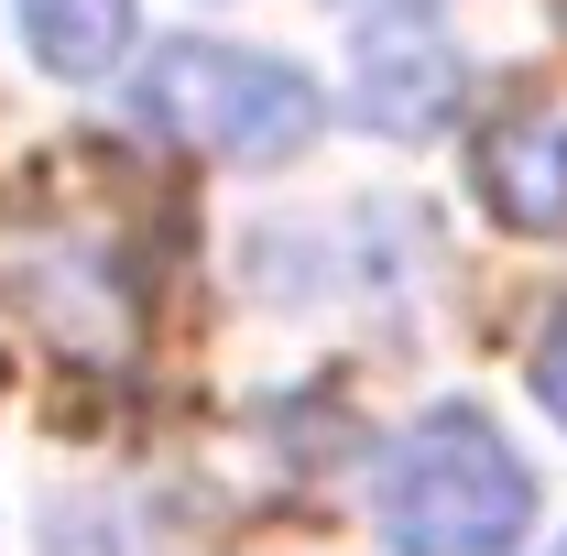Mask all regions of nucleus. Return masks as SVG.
<instances>
[{
    "label": "nucleus",
    "mask_w": 567,
    "mask_h": 556,
    "mask_svg": "<svg viewBox=\"0 0 567 556\" xmlns=\"http://www.w3.org/2000/svg\"><path fill=\"white\" fill-rule=\"evenodd\" d=\"M470 175H481V197H492L502 229H524V240L567 229V110H546V99L502 110L492 132H481V153H470Z\"/></svg>",
    "instance_id": "7ed1b4c3"
},
{
    "label": "nucleus",
    "mask_w": 567,
    "mask_h": 556,
    "mask_svg": "<svg viewBox=\"0 0 567 556\" xmlns=\"http://www.w3.org/2000/svg\"><path fill=\"white\" fill-rule=\"evenodd\" d=\"M557 556H567V546H557Z\"/></svg>",
    "instance_id": "1a4fd4ad"
},
{
    "label": "nucleus",
    "mask_w": 567,
    "mask_h": 556,
    "mask_svg": "<svg viewBox=\"0 0 567 556\" xmlns=\"http://www.w3.org/2000/svg\"><path fill=\"white\" fill-rule=\"evenodd\" d=\"M535 524V470L513 459L481 404H436V415L382 459V535L393 556H513Z\"/></svg>",
    "instance_id": "f257e3e1"
},
{
    "label": "nucleus",
    "mask_w": 567,
    "mask_h": 556,
    "mask_svg": "<svg viewBox=\"0 0 567 556\" xmlns=\"http://www.w3.org/2000/svg\"><path fill=\"white\" fill-rule=\"evenodd\" d=\"M524 371H535V404L567 425V306L546 317V328H535V360H524Z\"/></svg>",
    "instance_id": "423d86ee"
},
{
    "label": "nucleus",
    "mask_w": 567,
    "mask_h": 556,
    "mask_svg": "<svg viewBox=\"0 0 567 556\" xmlns=\"http://www.w3.org/2000/svg\"><path fill=\"white\" fill-rule=\"evenodd\" d=\"M142 121H164L175 142H197L218 164H284V153H306L317 142V87L306 66H284V55H251V44H164L153 66H142Z\"/></svg>",
    "instance_id": "f03ea898"
},
{
    "label": "nucleus",
    "mask_w": 567,
    "mask_h": 556,
    "mask_svg": "<svg viewBox=\"0 0 567 556\" xmlns=\"http://www.w3.org/2000/svg\"><path fill=\"white\" fill-rule=\"evenodd\" d=\"M350 11H436V0H350Z\"/></svg>",
    "instance_id": "0eeeda50"
},
{
    "label": "nucleus",
    "mask_w": 567,
    "mask_h": 556,
    "mask_svg": "<svg viewBox=\"0 0 567 556\" xmlns=\"http://www.w3.org/2000/svg\"><path fill=\"white\" fill-rule=\"evenodd\" d=\"M458 110V66L436 44H360V121L371 132H436Z\"/></svg>",
    "instance_id": "39448f33"
},
{
    "label": "nucleus",
    "mask_w": 567,
    "mask_h": 556,
    "mask_svg": "<svg viewBox=\"0 0 567 556\" xmlns=\"http://www.w3.org/2000/svg\"><path fill=\"white\" fill-rule=\"evenodd\" d=\"M557 11H567V0H557Z\"/></svg>",
    "instance_id": "6e6552de"
},
{
    "label": "nucleus",
    "mask_w": 567,
    "mask_h": 556,
    "mask_svg": "<svg viewBox=\"0 0 567 556\" xmlns=\"http://www.w3.org/2000/svg\"><path fill=\"white\" fill-rule=\"evenodd\" d=\"M11 22H22L33 66L66 76V87H87L132 55V0H11Z\"/></svg>",
    "instance_id": "20e7f679"
}]
</instances>
